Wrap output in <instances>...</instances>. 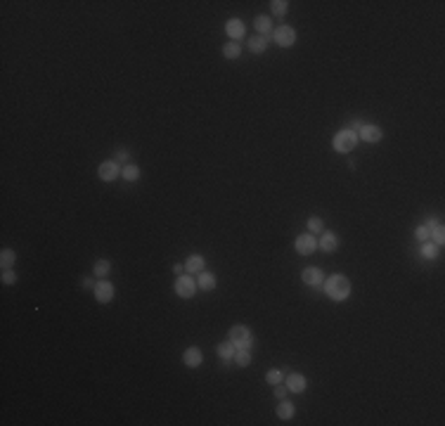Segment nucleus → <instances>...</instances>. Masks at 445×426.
Masks as SVG:
<instances>
[{
  "instance_id": "nucleus-1",
  "label": "nucleus",
  "mask_w": 445,
  "mask_h": 426,
  "mask_svg": "<svg viewBox=\"0 0 445 426\" xmlns=\"http://www.w3.org/2000/svg\"><path fill=\"white\" fill-rule=\"evenodd\" d=\"M322 289L332 301H346L351 296V280L346 275H332V277H325V284Z\"/></svg>"
},
{
  "instance_id": "nucleus-2",
  "label": "nucleus",
  "mask_w": 445,
  "mask_h": 426,
  "mask_svg": "<svg viewBox=\"0 0 445 426\" xmlns=\"http://www.w3.org/2000/svg\"><path fill=\"white\" fill-rule=\"evenodd\" d=\"M358 133L355 130H351V128H344V130H339L334 135V140H332V145H334V149L339 152V154H348V152H353L355 145H358Z\"/></svg>"
},
{
  "instance_id": "nucleus-3",
  "label": "nucleus",
  "mask_w": 445,
  "mask_h": 426,
  "mask_svg": "<svg viewBox=\"0 0 445 426\" xmlns=\"http://www.w3.org/2000/svg\"><path fill=\"white\" fill-rule=\"evenodd\" d=\"M227 339L235 344V348H251V346H254V334H251V329L244 327V325H235V327H232Z\"/></svg>"
},
{
  "instance_id": "nucleus-4",
  "label": "nucleus",
  "mask_w": 445,
  "mask_h": 426,
  "mask_svg": "<svg viewBox=\"0 0 445 426\" xmlns=\"http://www.w3.org/2000/svg\"><path fill=\"white\" fill-rule=\"evenodd\" d=\"M197 280L192 277V275H180L178 280H175V294L180 296V299H192L194 294H197Z\"/></svg>"
},
{
  "instance_id": "nucleus-5",
  "label": "nucleus",
  "mask_w": 445,
  "mask_h": 426,
  "mask_svg": "<svg viewBox=\"0 0 445 426\" xmlns=\"http://www.w3.org/2000/svg\"><path fill=\"white\" fill-rule=\"evenodd\" d=\"M273 40L280 47H291L294 43H296V31H294L291 26H277L273 31Z\"/></svg>"
},
{
  "instance_id": "nucleus-6",
  "label": "nucleus",
  "mask_w": 445,
  "mask_h": 426,
  "mask_svg": "<svg viewBox=\"0 0 445 426\" xmlns=\"http://www.w3.org/2000/svg\"><path fill=\"white\" fill-rule=\"evenodd\" d=\"M294 246H296V251H299L301 256H310V254H315L318 251V239H315V235H299L296 237V242H294Z\"/></svg>"
},
{
  "instance_id": "nucleus-7",
  "label": "nucleus",
  "mask_w": 445,
  "mask_h": 426,
  "mask_svg": "<svg viewBox=\"0 0 445 426\" xmlns=\"http://www.w3.org/2000/svg\"><path fill=\"white\" fill-rule=\"evenodd\" d=\"M358 137L365 140V142H370V145H377V142H382L384 133H382V128L374 126V123H363L360 130H358Z\"/></svg>"
},
{
  "instance_id": "nucleus-8",
  "label": "nucleus",
  "mask_w": 445,
  "mask_h": 426,
  "mask_svg": "<svg viewBox=\"0 0 445 426\" xmlns=\"http://www.w3.org/2000/svg\"><path fill=\"white\" fill-rule=\"evenodd\" d=\"M97 175H100V180L104 182H114L121 175V166L116 161H102L100 168H97Z\"/></svg>"
},
{
  "instance_id": "nucleus-9",
  "label": "nucleus",
  "mask_w": 445,
  "mask_h": 426,
  "mask_svg": "<svg viewBox=\"0 0 445 426\" xmlns=\"http://www.w3.org/2000/svg\"><path fill=\"white\" fill-rule=\"evenodd\" d=\"M301 280H303V284L320 289V287L325 284V272L320 270V268H306V270L301 272Z\"/></svg>"
},
{
  "instance_id": "nucleus-10",
  "label": "nucleus",
  "mask_w": 445,
  "mask_h": 426,
  "mask_svg": "<svg viewBox=\"0 0 445 426\" xmlns=\"http://www.w3.org/2000/svg\"><path fill=\"white\" fill-rule=\"evenodd\" d=\"M92 291H95V299L100 301V303H109V301L114 299V284L107 280H100Z\"/></svg>"
},
{
  "instance_id": "nucleus-11",
  "label": "nucleus",
  "mask_w": 445,
  "mask_h": 426,
  "mask_svg": "<svg viewBox=\"0 0 445 426\" xmlns=\"http://www.w3.org/2000/svg\"><path fill=\"white\" fill-rule=\"evenodd\" d=\"M284 386L291 391V393H303L306 391V386H308V381H306V377L299 372H291L289 377H284Z\"/></svg>"
},
{
  "instance_id": "nucleus-12",
  "label": "nucleus",
  "mask_w": 445,
  "mask_h": 426,
  "mask_svg": "<svg viewBox=\"0 0 445 426\" xmlns=\"http://www.w3.org/2000/svg\"><path fill=\"white\" fill-rule=\"evenodd\" d=\"M182 363H185V367L194 370V367H199V365L204 363V353H201L197 346H190V348L182 353Z\"/></svg>"
},
{
  "instance_id": "nucleus-13",
  "label": "nucleus",
  "mask_w": 445,
  "mask_h": 426,
  "mask_svg": "<svg viewBox=\"0 0 445 426\" xmlns=\"http://www.w3.org/2000/svg\"><path fill=\"white\" fill-rule=\"evenodd\" d=\"M339 244H341V239L334 235V232H322V237H320V251H325V254H334L336 249H339Z\"/></svg>"
},
{
  "instance_id": "nucleus-14",
  "label": "nucleus",
  "mask_w": 445,
  "mask_h": 426,
  "mask_svg": "<svg viewBox=\"0 0 445 426\" xmlns=\"http://www.w3.org/2000/svg\"><path fill=\"white\" fill-rule=\"evenodd\" d=\"M225 33L232 38V40H242L244 33H246L244 21H242V19H230V21L225 24Z\"/></svg>"
},
{
  "instance_id": "nucleus-15",
  "label": "nucleus",
  "mask_w": 445,
  "mask_h": 426,
  "mask_svg": "<svg viewBox=\"0 0 445 426\" xmlns=\"http://www.w3.org/2000/svg\"><path fill=\"white\" fill-rule=\"evenodd\" d=\"M216 275L213 272H209V270H201L199 272V277H197V287L199 289H204V291H213L216 289Z\"/></svg>"
},
{
  "instance_id": "nucleus-16",
  "label": "nucleus",
  "mask_w": 445,
  "mask_h": 426,
  "mask_svg": "<svg viewBox=\"0 0 445 426\" xmlns=\"http://www.w3.org/2000/svg\"><path fill=\"white\" fill-rule=\"evenodd\" d=\"M204 268H206V258H204V256H199V254L190 256V258H187V263H185V270L192 272V275H199Z\"/></svg>"
},
{
  "instance_id": "nucleus-17",
  "label": "nucleus",
  "mask_w": 445,
  "mask_h": 426,
  "mask_svg": "<svg viewBox=\"0 0 445 426\" xmlns=\"http://www.w3.org/2000/svg\"><path fill=\"white\" fill-rule=\"evenodd\" d=\"M254 26H256V31L261 33V36H273V21H270V17H263V14H258V17L254 19Z\"/></svg>"
},
{
  "instance_id": "nucleus-18",
  "label": "nucleus",
  "mask_w": 445,
  "mask_h": 426,
  "mask_svg": "<svg viewBox=\"0 0 445 426\" xmlns=\"http://www.w3.org/2000/svg\"><path fill=\"white\" fill-rule=\"evenodd\" d=\"M235 351H237V348H235V344H232L230 339L216 346V353H218V358L223 360V363H225V360H232V358H235Z\"/></svg>"
},
{
  "instance_id": "nucleus-19",
  "label": "nucleus",
  "mask_w": 445,
  "mask_h": 426,
  "mask_svg": "<svg viewBox=\"0 0 445 426\" xmlns=\"http://www.w3.org/2000/svg\"><path fill=\"white\" fill-rule=\"evenodd\" d=\"M246 47H249V52L261 54V52H265V47H268V38H265V36H254L249 43H246Z\"/></svg>"
},
{
  "instance_id": "nucleus-20",
  "label": "nucleus",
  "mask_w": 445,
  "mask_h": 426,
  "mask_svg": "<svg viewBox=\"0 0 445 426\" xmlns=\"http://www.w3.org/2000/svg\"><path fill=\"white\" fill-rule=\"evenodd\" d=\"M275 412H277V417H280V419H291V417H294V412H296V408H294V403H289V400L282 398Z\"/></svg>"
},
{
  "instance_id": "nucleus-21",
  "label": "nucleus",
  "mask_w": 445,
  "mask_h": 426,
  "mask_svg": "<svg viewBox=\"0 0 445 426\" xmlns=\"http://www.w3.org/2000/svg\"><path fill=\"white\" fill-rule=\"evenodd\" d=\"M232 360H235V365H239V367H249V365H251V351H249V348H237Z\"/></svg>"
},
{
  "instance_id": "nucleus-22",
  "label": "nucleus",
  "mask_w": 445,
  "mask_h": 426,
  "mask_svg": "<svg viewBox=\"0 0 445 426\" xmlns=\"http://www.w3.org/2000/svg\"><path fill=\"white\" fill-rule=\"evenodd\" d=\"M121 178H126L128 182H135L140 178V166L135 163H126L123 168H121Z\"/></svg>"
},
{
  "instance_id": "nucleus-23",
  "label": "nucleus",
  "mask_w": 445,
  "mask_h": 426,
  "mask_svg": "<svg viewBox=\"0 0 445 426\" xmlns=\"http://www.w3.org/2000/svg\"><path fill=\"white\" fill-rule=\"evenodd\" d=\"M14 261H17V254H14L12 249H2V254H0V268H2V270H9V268L14 265Z\"/></svg>"
},
{
  "instance_id": "nucleus-24",
  "label": "nucleus",
  "mask_w": 445,
  "mask_h": 426,
  "mask_svg": "<svg viewBox=\"0 0 445 426\" xmlns=\"http://www.w3.org/2000/svg\"><path fill=\"white\" fill-rule=\"evenodd\" d=\"M92 272L97 275V277H107L111 272V261H107V258H100V261H95V265H92Z\"/></svg>"
},
{
  "instance_id": "nucleus-25",
  "label": "nucleus",
  "mask_w": 445,
  "mask_h": 426,
  "mask_svg": "<svg viewBox=\"0 0 445 426\" xmlns=\"http://www.w3.org/2000/svg\"><path fill=\"white\" fill-rule=\"evenodd\" d=\"M239 54H242V45H239V43H235V40L223 45V57H225V59H237Z\"/></svg>"
},
{
  "instance_id": "nucleus-26",
  "label": "nucleus",
  "mask_w": 445,
  "mask_h": 426,
  "mask_svg": "<svg viewBox=\"0 0 445 426\" xmlns=\"http://www.w3.org/2000/svg\"><path fill=\"white\" fill-rule=\"evenodd\" d=\"M438 256V246L431 244V239L422 242V258H436Z\"/></svg>"
},
{
  "instance_id": "nucleus-27",
  "label": "nucleus",
  "mask_w": 445,
  "mask_h": 426,
  "mask_svg": "<svg viewBox=\"0 0 445 426\" xmlns=\"http://www.w3.org/2000/svg\"><path fill=\"white\" fill-rule=\"evenodd\" d=\"M270 7H273V14L284 17V14H287V9H289V2H287V0H273V2H270Z\"/></svg>"
},
{
  "instance_id": "nucleus-28",
  "label": "nucleus",
  "mask_w": 445,
  "mask_h": 426,
  "mask_svg": "<svg viewBox=\"0 0 445 426\" xmlns=\"http://www.w3.org/2000/svg\"><path fill=\"white\" fill-rule=\"evenodd\" d=\"M265 381H268V384H273V386L284 384V372H282V370H270V372L265 374Z\"/></svg>"
},
{
  "instance_id": "nucleus-29",
  "label": "nucleus",
  "mask_w": 445,
  "mask_h": 426,
  "mask_svg": "<svg viewBox=\"0 0 445 426\" xmlns=\"http://www.w3.org/2000/svg\"><path fill=\"white\" fill-rule=\"evenodd\" d=\"M308 230H310V232H325V223H322V218H318V216L308 218Z\"/></svg>"
},
{
  "instance_id": "nucleus-30",
  "label": "nucleus",
  "mask_w": 445,
  "mask_h": 426,
  "mask_svg": "<svg viewBox=\"0 0 445 426\" xmlns=\"http://www.w3.org/2000/svg\"><path fill=\"white\" fill-rule=\"evenodd\" d=\"M431 235H434V239H436V246H443V242H445V230H443V225H441V223H436V225H434Z\"/></svg>"
},
{
  "instance_id": "nucleus-31",
  "label": "nucleus",
  "mask_w": 445,
  "mask_h": 426,
  "mask_svg": "<svg viewBox=\"0 0 445 426\" xmlns=\"http://www.w3.org/2000/svg\"><path fill=\"white\" fill-rule=\"evenodd\" d=\"M415 237H417L419 242H427V239H431V232H429L427 225H417L415 227Z\"/></svg>"
},
{
  "instance_id": "nucleus-32",
  "label": "nucleus",
  "mask_w": 445,
  "mask_h": 426,
  "mask_svg": "<svg viewBox=\"0 0 445 426\" xmlns=\"http://www.w3.org/2000/svg\"><path fill=\"white\" fill-rule=\"evenodd\" d=\"M17 282V272L14 270H2V284H14Z\"/></svg>"
},
{
  "instance_id": "nucleus-33",
  "label": "nucleus",
  "mask_w": 445,
  "mask_h": 426,
  "mask_svg": "<svg viewBox=\"0 0 445 426\" xmlns=\"http://www.w3.org/2000/svg\"><path fill=\"white\" fill-rule=\"evenodd\" d=\"M273 393H275V398H277V400H282L287 393H289V389H287V386H282V384H277V386H273Z\"/></svg>"
},
{
  "instance_id": "nucleus-34",
  "label": "nucleus",
  "mask_w": 445,
  "mask_h": 426,
  "mask_svg": "<svg viewBox=\"0 0 445 426\" xmlns=\"http://www.w3.org/2000/svg\"><path fill=\"white\" fill-rule=\"evenodd\" d=\"M128 156H130V154H128L126 149H118V152H116V159H114V161H116V163H123V161H126V163H128Z\"/></svg>"
},
{
  "instance_id": "nucleus-35",
  "label": "nucleus",
  "mask_w": 445,
  "mask_h": 426,
  "mask_svg": "<svg viewBox=\"0 0 445 426\" xmlns=\"http://www.w3.org/2000/svg\"><path fill=\"white\" fill-rule=\"evenodd\" d=\"M173 272H175V275L180 277L182 272H185V265H182V263H175V265H173Z\"/></svg>"
},
{
  "instance_id": "nucleus-36",
  "label": "nucleus",
  "mask_w": 445,
  "mask_h": 426,
  "mask_svg": "<svg viewBox=\"0 0 445 426\" xmlns=\"http://www.w3.org/2000/svg\"><path fill=\"white\" fill-rule=\"evenodd\" d=\"M83 287H88V289H95V284H92L90 277H83Z\"/></svg>"
}]
</instances>
